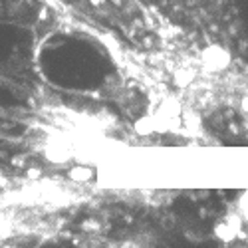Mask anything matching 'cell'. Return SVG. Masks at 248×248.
I'll return each instance as SVG.
<instances>
[{
	"mask_svg": "<svg viewBox=\"0 0 248 248\" xmlns=\"http://www.w3.org/2000/svg\"><path fill=\"white\" fill-rule=\"evenodd\" d=\"M193 79H195V74L191 70H177L175 72V84L179 88H187Z\"/></svg>",
	"mask_w": 248,
	"mask_h": 248,
	"instance_id": "cell-6",
	"label": "cell"
},
{
	"mask_svg": "<svg viewBox=\"0 0 248 248\" xmlns=\"http://www.w3.org/2000/svg\"><path fill=\"white\" fill-rule=\"evenodd\" d=\"M157 129V125H155V117H149V115H145V117H141V119H137L135 121V133L137 135H151L153 131Z\"/></svg>",
	"mask_w": 248,
	"mask_h": 248,
	"instance_id": "cell-4",
	"label": "cell"
},
{
	"mask_svg": "<svg viewBox=\"0 0 248 248\" xmlns=\"http://www.w3.org/2000/svg\"><path fill=\"white\" fill-rule=\"evenodd\" d=\"M242 109L248 113V95H246V97H242Z\"/></svg>",
	"mask_w": 248,
	"mask_h": 248,
	"instance_id": "cell-7",
	"label": "cell"
},
{
	"mask_svg": "<svg viewBox=\"0 0 248 248\" xmlns=\"http://www.w3.org/2000/svg\"><path fill=\"white\" fill-rule=\"evenodd\" d=\"M202 62H204V66L209 70L220 72L224 68H229L231 56H229V52H226L224 48H220V46H209L202 52Z\"/></svg>",
	"mask_w": 248,
	"mask_h": 248,
	"instance_id": "cell-1",
	"label": "cell"
},
{
	"mask_svg": "<svg viewBox=\"0 0 248 248\" xmlns=\"http://www.w3.org/2000/svg\"><path fill=\"white\" fill-rule=\"evenodd\" d=\"M238 229H240V220L236 218V217H229L224 222H220L218 226H217V231H215V234L220 238V240H232L234 236H236V232H238Z\"/></svg>",
	"mask_w": 248,
	"mask_h": 248,
	"instance_id": "cell-2",
	"label": "cell"
},
{
	"mask_svg": "<svg viewBox=\"0 0 248 248\" xmlns=\"http://www.w3.org/2000/svg\"><path fill=\"white\" fill-rule=\"evenodd\" d=\"M46 155L52 163H66L72 155V149L68 145H62V143H50L46 147Z\"/></svg>",
	"mask_w": 248,
	"mask_h": 248,
	"instance_id": "cell-3",
	"label": "cell"
},
{
	"mask_svg": "<svg viewBox=\"0 0 248 248\" xmlns=\"http://www.w3.org/2000/svg\"><path fill=\"white\" fill-rule=\"evenodd\" d=\"M68 177L72 181H78V183H84V181H90L93 177V171L88 167V165H76V167L70 169Z\"/></svg>",
	"mask_w": 248,
	"mask_h": 248,
	"instance_id": "cell-5",
	"label": "cell"
}]
</instances>
